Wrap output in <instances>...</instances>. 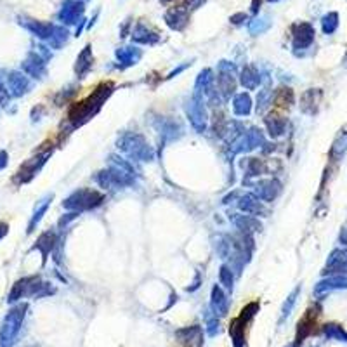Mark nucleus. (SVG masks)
Segmentation results:
<instances>
[{
    "label": "nucleus",
    "mask_w": 347,
    "mask_h": 347,
    "mask_svg": "<svg viewBox=\"0 0 347 347\" xmlns=\"http://www.w3.org/2000/svg\"><path fill=\"white\" fill-rule=\"evenodd\" d=\"M26 304H18L7 312L2 327H0V347H12L16 344V338L19 335L24 316H26Z\"/></svg>",
    "instance_id": "f257e3e1"
},
{
    "label": "nucleus",
    "mask_w": 347,
    "mask_h": 347,
    "mask_svg": "<svg viewBox=\"0 0 347 347\" xmlns=\"http://www.w3.org/2000/svg\"><path fill=\"white\" fill-rule=\"evenodd\" d=\"M104 201V196L96 189H78L71 196H68L63 207L73 212H82V210H91L99 207Z\"/></svg>",
    "instance_id": "f03ea898"
},
{
    "label": "nucleus",
    "mask_w": 347,
    "mask_h": 347,
    "mask_svg": "<svg viewBox=\"0 0 347 347\" xmlns=\"http://www.w3.org/2000/svg\"><path fill=\"white\" fill-rule=\"evenodd\" d=\"M118 148L125 151L127 155H130L135 160H144V162H151L153 160V150L146 142V139L139 134H127L120 139Z\"/></svg>",
    "instance_id": "7ed1b4c3"
},
{
    "label": "nucleus",
    "mask_w": 347,
    "mask_h": 347,
    "mask_svg": "<svg viewBox=\"0 0 347 347\" xmlns=\"http://www.w3.org/2000/svg\"><path fill=\"white\" fill-rule=\"evenodd\" d=\"M186 113L189 117V122L198 132H203L207 127V111L205 106H203V101L198 97V94L186 104Z\"/></svg>",
    "instance_id": "20e7f679"
},
{
    "label": "nucleus",
    "mask_w": 347,
    "mask_h": 347,
    "mask_svg": "<svg viewBox=\"0 0 347 347\" xmlns=\"http://www.w3.org/2000/svg\"><path fill=\"white\" fill-rule=\"evenodd\" d=\"M176 337L184 347H201L203 345V330H201V327H198V325L177 330Z\"/></svg>",
    "instance_id": "39448f33"
},
{
    "label": "nucleus",
    "mask_w": 347,
    "mask_h": 347,
    "mask_svg": "<svg viewBox=\"0 0 347 347\" xmlns=\"http://www.w3.org/2000/svg\"><path fill=\"white\" fill-rule=\"evenodd\" d=\"M28 89H30L28 77H24L23 73H18V71L9 73V77H7V91H9V94L19 97V96H23Z\"/></svg>",
    "instance_id": "423d86ee"
},
{
    "label": "nucleus",
    "mask_w": 347,
    "mask_h": 347,
    "mask_svg": "<svg viewBox=\"0 0 347 347\" xmlns=\"http://www.w3.org/2000/svg\"><path fill=\"white\" fill-rule=\"evenodd\" d=\"M49 155H50V151H47L45 155H39L37 158H32L30 162H26L23 165V168L19 170V177H21V181L23 183H28L30 179H32L33 176H35L37 172L40 170V167L42 165L45 163V160L49 158Z\"/></svg>",
    "instance_id": "0eeeda50"
},
{
    "label": "nucleus",
    "mask_w": 347,
    "mask_h": 347,
    "mask_svg": "<svg viewBox=\"0 0 347 347\" xmlns=\"http://www.w3.org/2000/svg\"><path fill=\"white\" fill-rule=\"evenodd\" d=\"M210 311H212L215 316H226L227 314V299H226V295H224V292L219 285H215L212 288Z\"/></svg>",
    "instance_id": "6e6552de"
},
{
    "label": "nucleus",
    "mask_w": 347,
    "mask_h": 347,
    "mask_svg": "<svg viewBox=\"0 0 347 347\" xmlns=\"http://www.w3.org/2000/svg\"><path fill=\"white\" fill-rule=\"evenodd\" d=\"M280 191V183L278 181H262L255 186V196L261 201H271Z\"/></svg>",
    "instance_id": "1a4fd4ad"
},
{
    "label": "nucleus",
    "mask_w": 347,
    "mask_h": 347,
    "mask_svg": "<svg viewBox=\"0 0 347 347\" xmlns=\"http://www.w3.org/2000/svg\"><path fill=\"white\" fill-rule=\"evenodd\" d=\"M233 111H235V115L238 117H247L250 115L252 111V99L248 94H245V92H241L235 97V101H233Z\"/></svg>",
    "instance_id": "9d476101"
},
{
    "label": "nucleus",
    "mask_w": 347,
    "mask_h": 347,
    "mask_svg": "<svg viewBox=\"0 0 347 347\" xmlns=\"http://www.w3.org/2000/svg\"><path fill=\"white\" fill-rule=\"evenodd\" d=\"M238 207L241 212H245V214H261L262 212L261 200L255 196V194H245V196L238 201Z\"/></svg>",
    "instance_id": "9b49d317"
},
{
    "label": "nucleus",
    "mask_w": 347,
    "mask_h": 347,
    "mask_svg": "<svg viewBox=\"0 0 347 347\" xmlns=\"http://www.w3.org/2000/svg\"><path fill=\"white\" fill-rule=\"evenodd\" d=\"M245 325L240 318L233 320L229 325V333L233 338V345L235 347H245Z\"/></svg>",
    "instance_id": "f8f14e48"
},
{
    "label": "nucleus",
    "mask_w": 347,
    "mask_h": 347,
    "mask_svg": "<svg viewBox=\"0 0 347 347\" xmlns=\"http://www.w3.org/2000/svg\"><path fill=\"white\" fill-rule=\"evenodd\" d=\"M54 243H56V236H54V233H50V231L44 233V235L37 240L35 250L42 252V259H44V262L47 261V255L50 253V250L54 248Z\"/></svg>",
    "instance_id": "ddd939ff"
},
{
    "label": "nucleus",
    "mask_w": 347,
    "mask_h": 347,
    "mask_svg": "<svg viewBox=\"0 0 347 347\" xmlns=\"http://www.w3.org/2000/svg\"><path fill=\"white\" fill-rule=\"evenodd\" d=\"M314 318H316V314H312V311H309L307 314L299 321L297 338H295V342H299V344H300V342H302L304 338H306L309 333L312 332V327H314Z\"/></svg>",
    "instance_id": "4468645a"
},
{
    "label": "nucleus",
    "mask_w": 347,
    "mask_h": 347,
    "mask_svg": "<svg viewBox=\"0 0 347 347\" xmlns=\"http://www.w3.org/2000/svg\"><path fill=\"white\" fill-rule=\"evenodd\" d=\"M50 200H52V194H50V196H47V198H44V200H42L39 205H37L35 212H33L32 221H30V224H28V233L35 231V227L39 226V222L42 221L44 214L47 212V209H49V205H50Z\"/></svg>",
    "instance_id": "2eb2a0df"
},
{
    "label": "nucleus",
    "mask_w": 347,
    "mask_h": 347,
    "mask_svg": "<svg viewBox=\"0 0 347 347\" xmlns=\"http://www.w3.org/2000/svg\"><path fill=\"white\" fill-rule=\"evenodd\" d=\"M233 222L236 224V227L238 229H241L243 233H250V231H257L261 229V224L255 221L253 217H250V215H238V217L233 219Z\"/></svg>",
    "instance_id": "dca6fc26"
},
{
    "label": "nucleus",
    "mask_w": 347,
    "mask_h": 347,
    "mask_svg": "<svg viewBox=\"0 0 347 347\" xmlns=\"http://www.w3.org/2000/svg\"><path fill=\"white\" fill-rule=\"evenodd\" d=\"M92 66V56H91V50H89V47L83 50L82 54L78 56L77 59V66H75V71H77V75L80 78H83L85 75L89 73V70H91Z\"/></svg>",
    "instance_id": "f3484780"
},
{
    "label": "nucleus",
    "mask_w": 347,
    "mask_h": 347,
    "mask_svg": "<svg viewBox=\"0 0 347 347\" xmlns=\"http://www.w3.org/2000/svg\"><path fill=\"white\" fill-rule=\"evenodd\" d=\"M212 85H214V77H212V71L210 70H205L200 73V77L196 80V92L200 94H210V91H212Z\"/></svg>",
    "instance_id": "a211bd4d"
},
{
    "label": "nucleus",
    "mask_w": 347,
    "mask_h": 347,
    "mask_svg": "<svg viewBox=\"0 0 347 347\" xmlns=\"http://www.w3.org/2000/svg\"><path fill=\"white\" fill-rule=\"evenodd\" d=\"M217 87L224 97H229L235 91V77H231L229 73H222L221 77H217Z\"/></svg>",
    "instance_id": "6ab92c4d"
},
{
    "label": "nucleus",
    "mask_w": 347,
    "mask_h": 347,
    "mask_svg": "<svg viewBox=\"0 0 347 347\" xmlns=\"http://www.w3.org/2000/svg\"><path fill=\"white\" fill-rule=\"evenodd\" d=\"M240 80H241V85H243L245 89H248V91L257 89V87H259V83H261V77L252 70V68H247V70L241 73Z\"/></svg>",
    "instance_id": "aec40b11"
},
{
    "label": "nucleus",
    "mask_w": 347,
    "mask_h": 347,
    "mask_svg": "<svg viewBox=\"0 0 347 347\" xmlns=\"http://www.w3.org/2000/svg\"><path fill=\"white\" fill-rule=\"evenodd\" d=\"M266 125H268V130L273 137L281 135L283 130H285V120L280 117H276V115H269L268 118H266Z\"/></svg>",
    "instance_id": "412c9836"
},
{
    "label": "nucleus",
    "mask_w": 347,
    "mask_h": 347,
    "mask_svg": "<svg viewBox=\"0 0 347 347\" xmlns=\"http://www.w3.org/2000/svg\"><path fill=\"white\" fill-rule=\"evenodd\" d=\"M23 68H24V71L32 75L33 78H44V77H42V75H44V65L40 63V59H35V57H33L32 61L28 59V61L24 63V66H23Z\"/></svg>",
    "instance_id": "4be33fe9"
},
{
    "label": "nucleus",
    "mask_w": 347,
    "mask_h": 347,
    "mask_svg": "<svg viewBox=\"0 0 347 347\" xmlns=\"http://www.w3.org/2000/svg\"><path fill=\"white\" fill-rule=\"evenodd\" d=\"M205 328H207V333H209L210 337H215L219 333V318L214 314L212 311L205 312Z\"/></svg>",
    "instance_id": "5701e85b"
},
{
    "label": "nucleus",
    "mask_w": 347,
    "mask_h": 347,
    "mask_svg": "<svg viewBox=\"0 0 347 347\" xmlns=\"http://www.w3.org/2000/svg\"><path fill=\"white\" fill-rule=\"evenodd\" d=\"M259 309H261V306H259V302H250V304H247V306H245L243 309H241V314L238 316V318L243 321V323H248V321H250L253 316L257 314V312H259Z\"/></svg>",
    "instance_id": "b1692460"
},
{
    "label": "nucleus",
    "mask_w": 347,
    "mask_h": 347,
    "mask_svg": "<svg viewBox=\"0 0 347 347\" xmlns=\"http://www.w3.org/2000/svg\"><path fill=\"white\" fill-rule=\"evenodd\" d=\"M323 332H325V335H327L328 338H338V340L347 342V333L340 327H338V325H327Z\"/></svg>",
    "instance_id": "393cba45"
},
{
    "label": "nucleus",
    "mask_w": 347,
    "mask_h": 347,
    "mask_svg": "<svg viewBox=\"0 0 347 347\" xmlns=\"http://www.w3.org/2000/svg\"><path fill=\"white\" fill-rule=\"evenodd\" d=\"M233 269L227 268V266H222L221 271H219V281H221L222 286H226L227 290L233 288Z\"/></svg>",
    "instance_id": "a878e982"
},
{
    "label": "nucleus",
    "mask_w": 347,
    "mask_h": 347,
    "mask_svg": "<svg viewBox=\"0 0 347 347\" xmlns=\"http://www.w3.org/2000/svg\"><path fill=\"white\" fill-rule=\"evenodd\" d=\"M297 295H299V288H295V290L290 294V297L286 299V302L283 304V309H281V320H285V318H288V316H290L292 309H294V306H295V300H297Z\"/></svg>",
    "instance_id": "bb28decb"
},
{
    "label": "nucleus",
    "mask_w": 347,
    "mask_h": 347,
    "mask_svg": "<svg viewBox=\"0 0 347 347\" xmlns=\"http://www.w3.org/2000/svg\"><path fill=\"white\" fill-rule=\"evenodd\" d=\"M266 170L264 163L257 158H250L248 160V167H247V176H261L262 172Z\"/></svg>",
    "instance_id": "cd10ccee"
},
{
    "label": "nucleus",
    "mask_w": 347,
    "mask_h": 347,
    "mask_svg": "<svg viewBox=\"0 0 347 347\" xmlns=\"http://www.w3.org/2000/svg\"><path fill=\"white\" fill-rule=\"evenodd\" d=\"M292 101H294V94H292L290 89H281V91L278 92L276 103L280 104V106H288Z\"/></svg>",
    "instance_id": "c85d7f7f"
},
{
    "label": "nucleus",
    "mask_w": 347,
    "mask_h": 347,
    "mask_svg": "<svg viewBox=\"0 0 347 347\" xmlns=\"http://www.w3.org/2000/svg\"><path fill=\"white\" fill-rule=\"evenodd\" d=\"M9 91H7V87L4 85V82H2V78H0V104L2 106H6L7 104V101H9Z\"/></svg>",
    "instance_id": "c756f323"
},
{
    "label": "nucleus",
    "mask_w": 347,
    "mask_h": 347,
    "mask_svg": "<svg viewBox=\"0 0 347 347\" xmlns=\"http://www.w3.org/2000/svg\"><path fill=\"white\" fill-rule=\"evenodd\" d=\"M7 158H9V156H7L6 151H0V170L7 165Z\"/></svg>",
    "instance_id": "7c9ffc66"
},
{
    "label": "nucleus",
    "mask_w": 347,
    "mask_h": 347,
    "mask_svg": "<svg viewBox=\"0 0 347 347\" xmlns=\"http://www.w3.org/2000/svg\"><path fill=\"white\" fill-rule=\"evenodd\" d=\"M7 231H9V226H7L6 222H2V224H0V240H2L4 236L7 235Z\"/></svg>",
    "instance_id": "2f4dec72"
},
{
    "label": "nucleus",
    "mask_w": 347,
    "mask_h": 347,
    "mask_svg": "<svg viewBox=\"0 0 347 347\" xmlns=\"http://www.w3.org/2000/svg\"><path fill=\"white\" fill-rule=\"evenodd\" d=\"M286 347H300V344H299V342H294V344H288Z\"/></svg>",
    "instance_id": "473e14b6"
}]
</instances>
